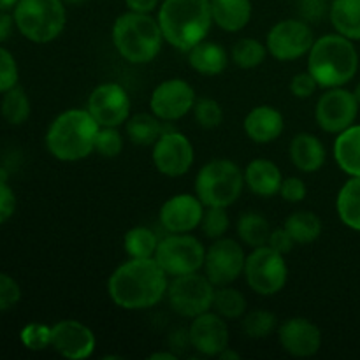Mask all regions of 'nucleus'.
I'll return each instance as SVG.
<instances>
[{
  "label": "nucleus",
  "mask_w": 360,
  "mask_h": 360,
  "mask_svg": "<svg viewBox=\"0 0 360 360\" xmlns=\"http://www.w3.org/2000/svg\"><path fill=\"white\" fill-rule=\"evenodd\" d=\"M169 276L155 257L129 259L120 264L108 280V294L118 308L143 311L160 304L167 295Z\"/></svg>",
  "instance_id": "obj_1"
},
{
  "label": "nucleus",
  "mask_w": 360,
  "mask_h": 360,
  "mask_svg": "<svg viewBox=\"0 0 360 360\" xmlns=\"http://www.w3.org/2000/svg\"><path fill=\"white\" fill-rule=\"evenodd\" d=\"M157 20L165 42L185 53L204 41L214 25L210 0H164Z\"/></svg>",
  "instance_id": "obj_2"
},
{
  "label": "nucleus",
  "mask_w": 360,
  "mask_h": 360,
  "mask_svg": "<svg viewBox=\"0 0 360 360\" xmlns=\"http://www.w3.org/2000/svg\"><path fill=\"white\" fill-rule=\"evenodd\" d=\"M98 125L88 109L72 108L60 112L46 130V150L60 162H79L95 151Z\"/></svg>",
  "instance_id": "obj_3"
},
{
  "label": "nucleus",
  "mask_w": 360,
  "mask_h": 360,
  "mask_svg": "<svg viewBox=\"0 0 360 360\" xmlns=\"http://www.w3.org/2000/svg\"><path fill=\"white\" fill-rule=\"evenodd\" d=\"M359 63L354 41L338 32L315 39L308 53V72L323 90L350 83L357 76Z\"/></svg>",
  "instance_id": "obj_4"
},
{
  "label": "nucleus",
  "mask_w": 360,
  "mask_h": 360,
  "mask_svg": "<svg viewBox=\"0 0 360 360\" xmlns=\"http://www.w3.org/2000/svg\"><path fill=\"white\" fill-rule=\"evenodd\" d=\"M111 41L125 62L146 65L160 55L165 39L153 14L127 11L112 23Z\"/></svg>",
  "instance_id": "obj_5"
},
{
  "label": "nucleus",
  "mask_w": 360,
  "mask_h": 360,
  "mask_svg": "<svg viewBox=\"0 0 360 360\" xmlns=\"http://www.w3.org/2000/svg\"><path fill=\"white\" fill-rule=\"evenodd\" d=\"M193 188L206 207H229L245 190V174L231 158H211L197 172Z\"/></svg>",
  "instance_id": "obj_6"
},
{
  "label": "nucleus",
  "mask_w": 360,
  "mask_h": 360,
  "mask_svg": "<svg viewBox=\"0 0 360 360\" xmlns=\"http://www.w3.org/2000/svg\"><path fill=\"white\" fill-rule=\"evenodd\" d=\"M18 32L34 44H48L58 39L67 25L63 0H20L13 11Z\"/></svg>",
  "instance_id": "obj_7"
},
{
  "label": "nucleus",
  "mask_w": 360,
  "mask_h": 360,
  "mask_svg": "<svg viewBox=\"0 0 360 360\" xmlns=\"http://www.w3.org/2000/svg\"><path fill=\"white\" fill-rule=\"evenodd\" d=\"M243 276L252 292L262 297L280 294L288 281L285 255L271 248L269 245L252 248V252L246 255Z\"/></svg>",
  "instance_id": "obj_8"
},
{
  "label": "nucleus",
  "mask_w": 360,
  "mask_h": 360,
  "mask_svg": "<svg viewBox=\"0 0 360 360\" xmlns=\"http://www.w3.org/2000/svg\"><path fill=\"white\" fill-rule=\"evenodd\" d=\"M204 257H206V246L190 232L186 234L167 232V236L160 239L155 252V260L169 278L197 273L202 269Z\"/></svg>",
  "instance_id": "obj_9"
},
{
  "label": "nucleus",
  "mask_w": 360,
  "mask_h": 360,
  "mask_svg": "<svg viewBox=\"0 0 360 360\" xmlns=\"http://www.w3.org/2000/svg\"><path fill=\"white\" fill-rule=\"evenodd\" d=\"M214 285L206 274L190 273L169 280L167 302L176 315L183 319H195L213 308Z\"/></svg>",
  "instance_id": "obj_10"
},
{
  "label": "nucleus",
  "mask_w": 360,
  "mask_h": 360,
  "mask_svg": "<svg viewBox=\"0 0 360 360\" xmlns=\"http://www.w3.org/2000/svg\"><path fill=\"white\" fill-rule=\"evenodd\" d=\"M315 34L311 25L301 18H287L269 28L266 46L269 55L278 62H294L309 53Z\"/></svg>",
  "instance_id": "obj_11"
},
{
  "label": "nucleus",
  "mask_w": 360,
  "mask_h": 360,
  "mask_svg": "<svg viewBox=\"0 0 360 360\" xmlns=\"http://www.w3.org/2000/svg\"><path fill=\"white\" fill-rule=\"evenodd\" d=\"M246 253L241 243L232 238L214 239L206 248L204 257V274L214 287H225L238 281L245 271Z\"/></svg>",
  "instance_id": "obj_12"
},
{
  "label": "nucleus",
  "mask_w": 360,
  "mask_h": 360,
  "mask_svg": "<svg viewBox=\"0 0 360 360\" xmlns=\"http://www.w3.org/2000/svg\"><path fill=\"white\" fill-rule=\"evenodd\" d=\"M360 104L354 91L343 86L327 88L315 104V122L326 134H341L357 122Z\"/></svg>",
  "instance_id": "obj_13"
},
{
  "label": "nucleus",
  "mask_w": 360,
  "mask_h": 360,
  "mask_svg": "<svg viewBox=\"0 0 360 360\" xmlns=\"http://www.w3.org/2000/svg\"><path fill=\"white\" fill-rule=\"evenodd\" d=\"M153 165L167 178H181L188 174L195 162V150L188 137L179 130H165L151 151Z\"/></svg>",
  "instance_id": "obj_14"
},
{
  "label": "nucleus",
  "mask_w": 360,
  "mask_h": 360,
  "mask_svg": "<svg viewBox=\"0 0 360 360\" xmlns=\"http://www.w3.org/2000/svg\"><path fill=\"white\" fill-rule=\"evenodd\" d=\"M197 102L195 90L188 81L171 77L157 84L150 97V111L162 122H178L192 112Z\"/></svg>",
  "instance_id": "obj_15"
},
{
  "label": "nucleus",
  "mask_w": 360,
  "mask_h": 360,
  "mask_svg": "<svg viewBox=\"0 0 360 360\" xmlns=\"http://www.w3.org/2000/svg\"><path fill=\"white\" fill-rule=\"evenodd\" d=\"M86 109L101 127H122L130 118L129 91L120 83H101L91 90Z\"/></svg>",
  "instance_id": "obj_16"
},
{
  "label": "nucleus",
  "mask_w": 360,
  "mask_h": 360,
  "mask_svg": "<svg viewBox=\"0 0 360 360\" xmlns=\"http://www.w3.org/2000/svg\"><path fill=\"white\" fill-rule=\"evenodd\" d=\"M97 340L94 330L79 320H60L51 326V348L69 360H84L94 355Z\"/></svg>",
  "instance_id": "obj_17"
},
{
  "label": "nucleus",
  "mask_w": 360,
  "mask_h": 360,
  "mask_svg": "<svg viewBox=\"0 0 360 360\" xmlns=\"http://www.w3.org/2000/svg\"><path fill=\"white\" fill-rule=\"evenodd\" d=\"M206 206L195 193H178L165 200L158 211L162 229L171 234H186L200 227Z\"/></svg>",
  "instance_id": "obj_18"
},
{
  "label": "nucleus",
  "mask_w": 360,
  "mask_h": 360,
  "mask_svg": "<svg viewBox=\"0 0 360 360\" xmlns=\"http://www.w3.org/2000/svg\"><path fill=\"white\" fill-rule=\"evenodd\" d=\"M278 341L288 355L297 359L313 357L322 348V330L304 316H292L278 326Z\"/></svg>",
  "instance_id": "obj_19"
},
{
  "label": "nucleus",
  "mask_w": 360,
  "mask_h": 360,
  "mask_svg": "<svg viewBox=\"0 0 360 360\" xmlns=\"http://www.w3.org/2000/svg\"><path fill=\"white\" fill-rule=\"evenodd\" d=\"M188 334L192 348L202 357H218L225 348H229V340H231L227 320L213 309L192 319Z\"/></svg>",
  "instance_id": "obj_20"
},
{
  "label": "nucleus",
  "mask_w": 360,
  "mask_h": 360,
  "mask_svg": "<svg viewBox=\"0 0 360 360\" xmlns=\"http://www.w3.org/2000/svg\"><path fill=\"white\" fill-rule=\"evenodd\" d=\"M246 137L257 144H269L280 139L285 130V118L274 105L262 104L253 108L243 120Z\"/></svg>",
  "instance_id": "obj_21"
},
{
  "label": "nucleus",
  "mask_w": 360,
  "mask_h": 360,
  "mask_svg": "<svg viewBox=\"0 0 360 360\" xmlns=\"http://www.w3.org/2000/svg\"><path fill=\"white\" fill-rule=\"evenodd\" d=\"M243 174H245V186L253 195L271 199L280 193L283 174L281 169L269 158L259 157L250 160L243 169Z\"/></svg>",
  "instance_id": "obj_22"
},
{
  "label": "nucleus",
  "mask_w": 360,
  "mask_h": 360,
  "mask_svg": "<svg viewBox=\"0 0 360 360\" xmlns=\"http://www.w3.org/2000/svg\"><path fill=\"white\" fill-rule=\"evenodd\" d=\"M288 158L294 167L304 174L319 172L326 165V144L315 134L299 132L292 137L290 146H288Z\"/></svg>",
  "instance_id": "obj_23"
},
{
  "label": "nucleus",
  "mask_w": 360,
  "mask_h": 360,
  "mask_svg": "<svg viewBox=\"0 0 360 360\" xmlns=\"http://www.w3.org/2000/svg\"><path fill=\"white\" fill-rule=\"evenodd\" d=\"M213 23L220 30L238 34L248 27L253 14L252 0H210Z\"/></svg>",
  "instance_id": "obj_24"
},
{
  "label": "nucleus",
  "mask_w": 360,
  "mask_h": 360,
  "mask_svg": "<svg viewBox=\"0 0 360 360\" xmlns=\"http://www.w3.org/2000/svg\"><path fill=\"white\" fill-rule=\"evenodd\" d=\"M186 55L190 67L202 76H218L227 69L231 60V55L224 46L207 39L193 46L190 51H186Z\"/></svg>",
  "instance_id": "obj_25"
},
{
  "label": "nucleus",
  "mask_w": 360,
  "mask_h": 360,
  "mask_svg": "<svg viewBox=\"0 0 360 360\" xmlns=\"http://www.w3.org/2000/svg\"><path fill=\"white\" fill-rule=\"evenodd\" d=\"M334 158L348 176H360V125L354 123L338 134L334 141Z\"/></svg>",
  "instance_id": "obj_26"
},
{
  "label": "nucleus",
  "mask_w": 360,
  "mask_h": 360,
  "mask_svg": "<svg viewBox=\"0 0 360 360\" xmlns=\"http://www.w3.org/2000/svg\"><path fill=\"white\" fill-rule=\"evenodd\" d=\"M329 21L338 34L360 41V0H333Z\"/></svg>",
  "instance_id": "obj_27"
},
{
  "label": "nucleus",
  "mask_w": 360,
  "mask_h": 360,
  "mask_svg": "<svg viewBox=\"0 0 360 360\" xmlns=\"http://www.w3.org/2000/svg\"><path fill=\"white\" fill-rule=\"evenodd\" d=\"M164 134V122L153 112H137L125 122V136L136 146H153Z\"/></svg>",
  "instance_id": "obj_28"
},
{
  "label": "nucleus",
  "mask_w": 360,
  "mask_h": 360,
  "mask_svg": "<svg viewBox=\"0 0 360 360\" xmlns=\"http://www.w3.org/2000/svg\"><path fill=\"white\" fill-rule=\"evenodd\" d=\"M340 220L352 231L360 232V176H350L336 197Z\"/></svg>",
  "instance_id": "obj_29"
},
{
  "label": "nucleus",
  "mask_w": 360,
  "mask_h": 360,
  "mask_svg": "<svg viewBox=\"0 0 360 360\" xmlns=\"http://www.w3.org/2000/svg\"><path fill=\"white\" fill-rule=\"evenodd\" d=\"M283 227L295 241V245H311L322 236V220L316 213L308 210L294 211L287 217Z\"/></svg>",
  "instance_id": "obj_30"
},
{
  "label": "nucleus",
  "mask_w": 360,
  "mask_h": 360,
  "mask_svg": "<svg viewBox=\"0 0 360 360\" xmlns=\"http://www.w3.org/2000/svg\"><path fill=\"white\" fill-rule=\"evenodd\" d=\"M271 231L273 229H271L267 218L259 211H245L243 214H239L238 225H236L239 241L250 248L267 245Z\"/></svg>",
  "instance_id": "obj_31"
},
{
  "label": "nucleus",
  "mask_w": 360,
  "mask_h": 360,
  "mask_svg": "<svg viewBox=\"0 0 360 360\" xmlns=\"http://www.w3.org/2000/svg\"><path fill=\"white\" fill-rule=\"evenodd\" d=\"M32 112V104L30 97L25 91L23 86L16 84L11 90H7L6 94H2V101H0V115L6 120L9 125H23L25 122H28Z\"/></svg>",
  "instance_id": "obj_32"
},
{
  "label": "nucleus",
  "mask_w": 360,
  "mask_h": 360,
  "mask_svg": "<svg viewBox=\"0 0 360 360\" xmlns=\"http://www.w3.org/2000/svg\"><path fill=\"white\" fill-rule=\"evenodd\" d=\"M158 236L155 234L153 229L137 225L127 231L123 238V248L129 259H151L155 257V252L158 248Z\"/></svg>",
  "instance_id": "obj_33"
},
{
  "label": "nucleus",
  "mask_w": 360,
  "mask_h": 360,
  "mask_svg": "<svg viewBox=\"0 0 360 360\" xmlns=\"http://www.w3.org/2000/svg\"><path fill=\"white\" fill-rule=\"evenodd\" d=\"M248 308V301H246L245 294L232 285H225V287L214 288L213 297V311L224 316L225 320H238L243 319Z\"/></svg>",
  "instance_id": "obj_34"
},
{
  "label": "nucleus",
  "mask_w": 360,
  "mask_h": 360,
  "mask_svg": "<svg viewBox=\"0 0 360 360\" xmlns=\"http://www.w3.org/2000/svg\"><path fill=\"white\" fill-rule=\"evenodd\" d=\"M269 55L267 46L255 37H241L234 42L231 49V60L239 69H257L266 62V56Z\"/></svg>",
  "instance_id": "obj_35"
},
{
  "label": "nucleus",
  "mask_w": 360,
  "mask_h": 360,
  "mask_svg": "<svg viewBox=\"0 0 360 360\" xmlns=\"http://www.w3.org/2000/svg\"><path fill=\"white\" fill-rule=\"evenodd\" d=\"M278 316L269 309H253L243 315L241 330L250 340H264L278 330Z\"/></svg>",
  "instance_id": "obj_36"
},
{
  "label": "nucleus",
  "mask_w": 360,
  "mask_h": 360,
  "mask_svg": "<svg viewBox=\"0 0 360 360\" xmlns=\"http://www.w3.org/2000/svg\"><path fill=\"white\" fill-rule=\"evenodd\" d=\"M231 227V218H229L227 207H214L207 206L204 210L202 221H200V231L207 239L214 241L227 234Z\"/></svg>",
  "instance_id": "obj_37"
},
{
  "label": "nucleus",
  "mask_w": 360,
  "mask_h": 360,
  "mask_svg": "<svg viewBox=\"0 0 360 360\" xmlns=\"http://www.w3.org/2000/svg\"><path fill=\"white\" fill-rule=\"evenodd\" d=\"M192 112L197 125L206 130L218 129L221 125V122H224V109H221L220 102L211 97L197 98Z\"/></svg>",
  "instance_id": "obj_38"
},
{
  "label": "nucleus",
  "mask_w": 360,
  "mask_h": 360,
  "mask_svg": "<svg viewBox=\"0 0 360 360\" xmlns=\"http://www.w3.org/2000/svg\"><path fill=\"white\" fill-rule=\"evenodd\" d=\"M123 134L120 127H101L95 137V153L104 158H115L123 151Z\"/></svg>",
  "instance_id": "obj_39"
},
{
  "label": "nucleus",
  "mask_w": 360,
  "mask_h": 360,
  "mask_svg": "<svg viewBox=\"0 0 360 360\" xmlns=\"http://www.w3.org/2000/svg\"><path fill=\"white\" fill-rule=\"evenodd\" d=\"M20 340L27 350L42 352L51 347V326L32 322L21 329Z\"/></svg>",
  "instance_id": "obj_40"
},
{
  "label": "nucleus",
  "mask_w": 360,
  "mask_h": 360,
  "mask_svg": "<svg viewBox=\"0 0 360 360\" xmlns=\"http://www.w3.org/2000/svg\"><path fill=\"white\" fill-rule=\"evenodd\" d=\"M20 81V69L18 62L9 49L0 44V94H6Z\"/></svg>",
  "instance_id": "obj_41"
},
{
  "label": "nucleus",
  "mask_w": 360,
  "mask_h": 360,
  "mask_svg": "<svg viewBox=\"0 0 360 360\" xmlns=\"http://www.w3.org/2000/svg\"><path fill=\"white\" fill-rule=\"evenodd\" d=\"M329 0H299L297 13L306 23L316 25L329 18Z\"/></svg>",
  "instance_id": "obj_42"
},
{
  "label": "nucleus",
  "mask_w": 360,
  "mask_h": 360,
  "mask_svg": "<svg viewBox=\"0 0 360 360\" xmlns=\"http://www.w3.org/2000/svg\"><path fill=\"white\" fill-rule=\"evenodd\" d=\"M21 301V288L18 281L0 271V313L13 309Z\"/></svg>",
  "instance_id": "obj_43"
},
{
  "label": "nucleus",
  "mask_w": 360,
  "mask_h": 360,
  "mask_svg": "<svg viewBox=\"0 0 360 360\" xmlns=\"http://www.w3.org/2000/svg\"><path fill=\"white\" fill-rule=\"evenodd\" d=\"M278 195L285 200V202L290 204H299L306 199L308 195V186H306L304 179L297 178V176H288L283 178L280 186V193Z\"/></svg>",
  "instance_id": "obj_44"
},
{
  "label": "nucleus",
  "mask_w": 360,
  "mask_h": 360,
  "mask_svg": "<svg viewBox=\"0 0 360 360\" xmlns=\"http://www.w3.org/2000/svg\"><path fill=\"white\" fill-rule=\"evenodd\" d=\"M319 83L315 81V77L306 70V72L295 74L290 79V84H288V90L294 97L297 98H309L315 95V91L319 90Z\"/></svg>",
  "instance_id": "obj_45"
},
{
  "label": "nucleus",
  "mask_w": 360,
  "mask_h": 360,
  "mask_svg": "<svg viewBox=\"0 0 360 360\" xmlns=\"http://www.w3.org/2000/svg\"><path fill=\"white\" fill-rule=\"evenodd\" d=\"M18 199L14 190L7 185L6 179H0V225L9 221L16 213Z\"/></svg>",
  "instance_id": "obj_46"
},
{
  "label": "nucleus",
  "mask_w": 360,
  "mask_h": 360,
  "mask_svg": "<svg viewBox=\"0 0 360 360\" xmlns=\"http://www.w3.org/2000/svg\"><path fill=\"white\" fill-rule=\"evenodd\" d=\"M267 245H269L273 250H276V252L287 255V253H290L292 250H294L295 241L292 239V236L288 234L287 229L280 227V229H273V231H271Z\"/></svg>",
  "instance_id": "obj_47"
},
{
  "label": "nucleus",
  "mask_w": 360,
  "mask_h": 360,
  "mask_svg": "<svg viewBox=\"0 0 360 360\" xmlns=\"http://www.w3.org/2000/svg\"><path fill=\"white\" fill-rule=\"evenodd\" d=\"M167 343H169V350L174 352L176 355H181L185 354L188 348H192V343H190V334L188 329H176L172 330L171 336L167 338Z\"/></svg>",
  "instance_id": "obj_48"
},
{
  "label": "nucleus",
  "mask_w": 360,
  "mask_h": 360,
  "mask_svg": "<svg viewBox=\"0 0 360 360\" xmlns=\"http://www.w3.org/2000/svg\"><path fill=\"white\" fill-rule=\"evenodd\" d=\"M14 27H16V23H14L13 13H9V11H0V44L11 37Z\"/></svg>",
  "instance_id": "obj_49"
},
{
  "label": "nucleus",
  "mask_w": 360,
  "mask_h": 360,
  "mask_svg": "<svg viewBox=\"0 0 360 360\" xmlns=\"http://www.w3.org/2000/svg\"><path fill=\"white\" fill-rule=\"evenodd\" d=\"M160 0H125V6L129 11L134 13H146L153 14V11L158 7Z\"/></svg>",
  "instance_id": "obj_50"
},
{
  "label": "nucleus",
  "mask_w": 360,
  "mask_h": 360,
  "mask_svg": "<svg viewBox=\"0 0 360 360\" xmlns=\"http://www.w3.org/2000/svg\"><path fill=\"white\" fill-rule=\"evenodd\" d=\"M151 360H176L178 359V355L174 354V352L171 350H165V352H155V354L150 355Z\"/></svg>",
  "instance_id": "obj_51"
},
{
  "label": "nucleus",
  "mask_w": 360,
  "mask_h": 360,
  "mask_svg": "<svg viewBox=\"0 0 360 360\" xmlns=\"http://www.w3.org/2000/svg\"><path fill=\"white\" fill-rule=\"evenodd\" d=\"M218 359L220 360H238V359H241V355L238 354V352H234V350H231V348H225L224 352H221L220 355H218Z\"/></svg>",
  "instance_id": "obj_52"
},
{
  "label": "nucleus",
  "mask_w": 360,
  "mask_h": 360,
  "mask_svg": "<svg viewBox=\"0 0 360 360\" xmlns=\"http://www.w3.org/2000/svg\"><path fill=\"white\" fill-rule=\"evenodd\" d=\"M18 2H20V0H0V11H9V13H13L14 7L18 6Z\"/></svg>",
  "instance_id": "obj_53"
},
{
  "label": "nucleus",
  "mask_w": 360,
  "mask_h": 360,
  "mask_svg": "<svg viewBox=\"0 0 360 360\" xmlns=\"http://www.w3.org/2000/svg\"><path fill=\"white\" fill-rule=\"evenodd\" d=\"M63 2H65V6H79V4L88 2V0H63Z\"/></svg>",
  "instance_id": "obj_54"
},
{
  "label": "nucleus",
  "mask_w": 360,
  "mask_h": 360,
  "mask_svg": "<svg viewBox=\"0 0 360 360\" xmlns=\"http://www.w3.org/2000/svg\"><path fill=\"white\" fill-rule=\"evenodd\" d=\"M354 95H355V98H357L359 101V104H360V81L357 83V86H355V90H354Z\"/></svg>",
  "instance_id": "obj_55"
},
{
  "label": "nucleus",
  "mask_w": 360,
  "mask_h": 360,
  "mask_svg": "<svg viewBox=\"0 0 360 360\" xmlns=\"http://www.w3.org/2000/svg\"><path fill=\"white\" fill-rule=\"evenodd\" d=\"M330 2H333V0H330Z\"/></svg>",
  "instance_id": "obj_56"
}]
</instances>
